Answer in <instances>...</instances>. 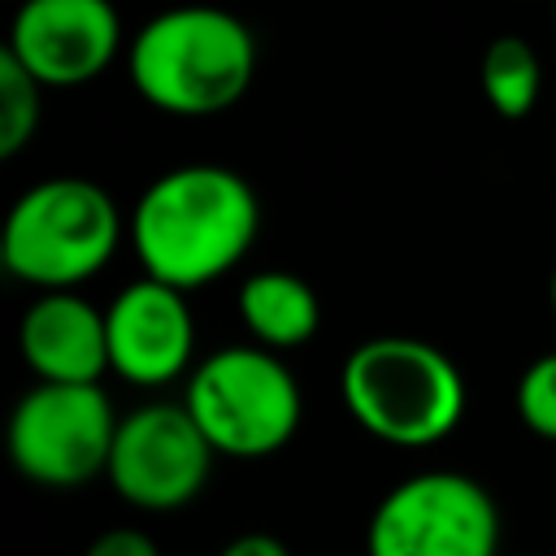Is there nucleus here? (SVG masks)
Masks as SVG:
<instances>
[{"mask_svg":"<svg viewBox=\"0 0 556 556\" xmlns=\"http://www.w3.org/2000/svg\"><path fill=\"white\" fill-rule=\"evenodd\" d=\"M513 404H517V417L521 426L543 439V443H556V348L534 356L521 378H517V391H513Z\"/></svg>","mask_w":556,"mask_h":556,"instance_id":"2eb2a0df","label":"nucleus"},{"mask_svg":"<svg viewBox=\"0 0 556 556\" xmlns=\"http://www.w3.org/2000/svg\"><path fill=\"white\" fill-rule=\"evenodd\" d=\"M339 395L352 421L391 447H434L465 417L460 365L413 334H374L339 369Z\"/></svg>","mask_w":556,"mask_h":556,"instance_id":"7ed1b4c3","label":"nucleus"},{"mask_svg":"<svg viewBox=\"0 0 556 556\" xmlns=\"http://www.w3.org/2000/svg\"><path fill=\"white\" fill-rule=\"evenodd\" d=\"M552 17H556V0H552Z\"/></svg>","mask_w":556,"mask_h":556,"instance_id":"6ab92c4d","label":"nucleus"},{"mask_svg":"<svg viewBox=\"0 0 556 556\" xmlns=\"http://www.w3.org/2000/svg\"><path fill=\"white\" fill-rule=\"evenodd\" d=\"M126 217L117 200L78 174L30 182L4 213L0 265L35 291H78L122 248Z\"/></svg>","mask_w":556,"mask_h":556,"instance_id":"20e7f679","label":"nucleus"},{"mask_svg":"<svg viewBox=\"0 0 556 556\" xmlns=\"http://www.w3.org/2000/svg\"><path fill=\"white\" fill-rule=\"evenodd\" d=\"M83 556H161V547H156V539H152L148 530H139V526H109V530H100V534L87 543Z\"/></svg>","mask_w":556,"mask_h":556,"instance_id":"dca6fc26","label":"nucleus"},{"mask_svg":"<svg viewBox=\"0 0 556 556\" xmlns=\"http://www.w3.org/2000/svg\"><path fill=\"white\" fill-rule=\"evenodd\" d=\"M126 43L113 0H17L4 52L35 74L43 91H65L100 78L126 56Z\"/></svg>","mask_w":556,"mask_h":556,"instance_id":"1a4fd4ad","label":"nucleus"},{"mask_svg":"<svg viewBox=\"0 0 556 556\" xmlns=\"http://www.w3.org/2000/svg\"><path fill=\"white\" fill-rule=\"evenodd\" d=\"M139 100L169 117H213L239 104L256 78V39L222 4H174L152 13L126 43Z\"/></svg>","mask_w":556,"mask_h":556,"instance_id":"f03ea898","label":"nucleus"},{"mask_svg":"<svg viewBox=\"0 0 556 556\" xmlns=\"http://www.w3.org/2000/svg\"><path fill=\"white\" fill-rule=\"evenodd\" d=\"M17 352L35 382H100L109 374L104 308L78 291H39L22 308Z\"/></svg>","mask_w":556,"mask_h":556,"instance_id":"9b49d317","label":"nucleus"},{"mask_svg":"<svg viewBox=\"0 0 556 556\" xmlns=\"http://www.w3.org/2000/svg\"><path fill=\"white\" fill-rule=\"evenodd\" d=\"M261 235V200L252 182L213 161L174 165L152 178L130 217L126 243L143 274L178 291L226 278Z\"/></svg>","mask_w":556,"mask_h":556,"instance_id":"f257e3e1","label":"nucleus"},{"mask_svg":"<svg viewBox=\"0 0 556 556\" xmlns=\"http://www.w3.org/2000/svg\"><path fill=\"white\" fill-rule=\"evenodd\" d=\"M547 300H552V317H556V265H552V282H547Z\"/></svg>","mask_w":556,"mask_h":556,"instance_id":"a211bd4d","label":"nucleus"},{"mask_svg":"<svg viewBox=\"0 0 556 556\" xmlns=\"http://www.w3.org/2000/svg\"><path fill=\"white\" fill-rule=\"evenodd\" d=\"M43 87L0 48V161H13L39 130Z\"/></svg>","mask_w":556,"mask_h":556,"instance_id":"4468645a","label":"nucleus"},{"mask_svg":"<svg viewBox=\"0 0 556 556\" xmlns=\"http://www.w3.org/2000/svg\"><path fill=\"white\" fill-rule=\"evenodd\" d=\"M213 460L217 452L182 400H152L117 421L104 478L139 513H178L208 486Z\"/></svg>","mask_w":556,"mask_h":556,"instance_id":"6e6552de","label":"nucleus"},{"mask_svg":"<svg viewBox=\"0 0 556 556\" xmlns=\"http://www.w3.org/2000/svg\"><path fill=\"white\" fill-rule=\"evenodd\" d=\"M478 87L486 96V104L517 122L539 104L543 91V61L534 52L530 39L521 35H500L482 48V65H478Z\"/></svg>","mask_w":556,"mask_h":556,"instance_id":"ddd939ff","label":"nucleus"},{"mask_svg":"<svg viewBox=\"0 0 556 556\" xmlns=\"http://www.w3.org/2000/svg\"><path fill=\"white\" fill-rule=\"evenodd\" d=\"M217 556H291L287 543L269 530H248V534H235Z\"/></svg>","mask_w":556,"mask_h":556,"instance_id":"f3484780","label":"nucleus"},{"mask_svg":"<svg viewBox=\"0 0 556 556\" xmlns=\"http://www.w3.org/2000/svg\"><path fill=\"white\" fill-rule=\"evenodd\" d=\"M117 421L100 382H35L9 413L4 447L26 482L70 491L109 469Z\"/></svg>","mask_w":556,"mask_h":556,"instance_id":"423d86ee","label":"nucleus"},{"mask_svg":"<svg viewBox=\"0 0 556 556\" xmlns=\"http://www.w3.org/2000/svg\"><path fill=\"white\" fill-rule=\"evenodd\" d=\"M109 334V374L139 391H161L187 382L195 369V317L187 291L139 274L104 308Z\"/></svg>","mask_w":556,"mask_h":556,"instance_id":"9d476101","label":"nucleus"},{"mask_svg":"<svg viewBox=\"0 0 556 556\" xmlns=\"http://www.w3.org/2000/svg\"><path fill=\"white\" fill-rule=\"evenodd\" d=\"M182 408L217 456L265 460L295 439L304 391L278 352L261 343H226L195 361L182 382Z\"/></svg>","mask_w":556,"mask_h":556,"instance_id":"39448f33","label":"nucleus"},{"mask_svg":"<svg viewBox=\"0 0 556 556\" xmlns=\"http://www.w3.org/2000/svg\"><path fill=\"white\" fill-rule=\"evenodd\" d=\"M235 308H239V321L248 326L252 343H261L278 356L291 348H304L321 326V300H317L313 282L291 269L248 274Z\"/></svg>","mask_w":556,"mask_h":556,"instance_id":"f8f14e48","label":"nucleus"},{"mask_svg":"<svg viewBox=\"0 0 556 556\" xmlns=\"http://www.w3.org/2000/svg\"><path fill=\"white\" fill-rule=\"evenodd\" d=\"M365 556H500V508L460 469L413 473L369 513Z\"/></svg>","mask_w":556,"mask_h":556,"instance_id":"0eeeda50","label":"nucleus"}]
</instances>
